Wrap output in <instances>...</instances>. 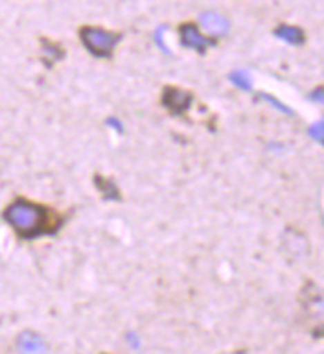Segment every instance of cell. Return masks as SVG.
I'll return each mask as SVG.
<instances>
[{"instance_id": "cell-1", "label": "cell", "mask_w": 324, "mask_h": 354, "mask_svg": "<svg viewBox=\"0 0 324 354\" xmlns=\"http://www.w3.org/2000/svg\"><path fill=\"white\" fill-rule=\"evenodd\" d=\"M2 216L10 226L15 227L16 234L20 238H26V240L56 234L64 224L61 216L56 210L22 198L15 200L10 206H6Z\"/></svg>"}, {"instance_id": "cell-2", "label": "cell", "mask_w": 324, "mask_h": 354, "mask_svg": "<svg viewBox=\"0 0 324 354\" xmlns=\"http://www.w3.org/2000/svg\"><path fill=\"white\" fill-rule=\"evenodd\" d=\"M79 38L84 46L95 57H111L115 52V46L121 42V34L111 30L97 28V26H84L79 30Z\"/></svg>"}, {"instance_id": "cell-3", "label": "cell", "mask_w": 324, "mask_h": 354, "mask_svg": "<svg viewBox=\"0 0 324 354\" xmlns=\"http://www.w3.org/2000/svg\"><path fill=\"white\" fill-rule=\"evenodd\" d=\"M192 93L178 87H166L162 93V103L172 115H184L192 105Z\"/></svg>"}, {"instance_id": "cell-4", "label": "cell", "mask_w": 324, "mask_h": 354, "mask_svg": "<svg viewBox=\"0 0 324 354\" xmlns=\"http://www.w3.org/2000/svg\"><path fill=\"white\" fill-rule=\"evenodd\" d=\"M180 42H182L184 48H190V50L200 52V54H204L208 48L216 46V40L202 36L194 24H182L180 26Z\"/></svg>"}, {"instance_id": "cell-5", "label": "cell", "mask_w": 324, "mask_h": 354, "mask_svg": "<svg viewBox=\"0 0 324 354\" xmlns=\"http://www.w3.org/2000/svg\"><path fill=\"white\" fill-rule=\"evenodd\" d=\"M200 24L208 30L210 34H218V36L226 34L227 28H229L227 18H224L222 15H218V12H204V15L200 16Z\"/></svg>"}, {"instance_id": "cell-6", "label": "cell", "mask_w": 324, "mask_h": 354, "mask_svg": "<svg viewBox=\"0 0 324 354\" xmlns=\"http://www.w3.org/2000/svg\"><path fill=\"white\" fill-rule=\"evenodd\" d=\"M18 351H22V353H44L46 351V344H44V340L36 333L24 330L18 337Z\"/></svg>"}, {"instance_id": "cell-7", "label": "cell", "mask_w": 324, "mask_h": 354, "mask_svg": "<svg viewBox=\"0 0 324 354\" xmlns=\"http://www.w3.org/2000/svg\"><path fill=\"white\" fill-rule=\"evenodd\" d=\"M275 36L277 38H281L287 44H291V46H303L305 44V32L298 28V26H287V24H281V26H277L275 28Z\"/></svg>"}, {"instance_id": "cell-8", "label": "cell", "mask_w": 324, "mask_h": 354, "mask_svg": "<svg viewBox=\"0 0 324 354\" xmlns=\"http://www.w3.org/2000/svg\"><path fill=\"white\" fill-rule=\"evenodd\" d=\"M95 186H97L101 196L105 200H121V194H119L117 186L113 185V180L103 178L101 174H97V176H95Z\"/></svg>"}, {"instance_id": "cell-9", "label": "cell", "mask_w": 324, "mask_h": 354, "mask_svg": "<svg viewBox=\"0 0 324 354\" xmlns=\"http://www.w3.org/2000/svg\"><path fill=\"white\" fill-rule=\"evenodd\" d=\"M229 82L231 84H236L241 89H251V82H249V75L247 73H243V71H234L231 75H229Z\"/></svg>"}, {"instance_id": "cell-10", "label": "cell", "mask_w": 324, "mask_h": 354, "mask_svg": "<svg viewBox=\"0 0 324 354\" xmlns=\"http://www.w3.org/2000/svg\"><path fill=\"white\" fill-rule=\"evenodd\" d=\"M259 100L269 101V103H273V105H275V107H277L279 111H283V113H289V115H291V111H289V109H287V107H285L283 103H279V101L275 100V97H271V95H265V93H263V95H259Z\"/></svg>"}, {"instance_id": "cell-11", "label": "cell", "mask_w": 324, "mask_h": 354, "mask_svg": "<svg viewBox=\"0 0 324 354\" xmlns=\"http://www.w3.org/2000/svg\"><path fill=\"white\" fill-rule=\"evenodd\" d=\"M309 135L310 137H314L318 142H323V125H321V123H316L314 127H310Z\"/></svg>"}]
</instances>
